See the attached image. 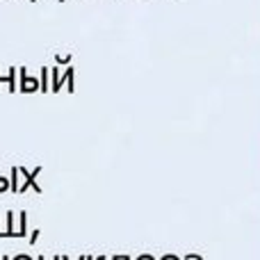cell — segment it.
<instances>
[{"label":"cell","instance_id":"obj_8","mask_svg":"<svg viewBox=\"0 0 260 260\" xmlns=\"http://www.w3.org/2000/svg\"><path fill=\"white\" fill-rule=\"evenodd\" d=\"M57 62H59V64H69V62H71V57H69V55H59Z\"/></svg>","mask_w":260,"mask_h":260},{"label":"cell","instance_id":"obj_1","mask_svg":"<svg viewBox=\"0 0 260 260\" xmlns=\"http://www.w3.org/2000/svg\"><path fill=\"white\" fill-rule=\"evenodd\" d=\"M41 174V167H37L35 171H27L23 167H12V192L14 194H23L27 187H35L37 192H41V187L37 185V176Z\"/></svg>","mask_w":260,"mask_h":260},{"label":"cell","instance_id":"obj_4","mask_svg":"<svg viewBox=\"0 0 260 260\" xmlns=\"http://www.w3.org/2000/svg\"><path fill=\"white\" fill-rule=\"evenodd\" d=\"M3 82L9 85V94H16V67L9 69V76H0V85Z\"/></svg>","mask_w":260,"mask_h":260},{"label":"cell","instance_id":"obj_12","mask_svg":"<svg viewBox=\"0 0 260 260\" xmlns=\"http://www.w3.org/2000/svg\"><path fill=\"white\" fill-rule=\"evenodd\" d=\"M37 260H46V256H39ZM53 260H62V256H57V258H53Z\"/></svg>","mask_w":260,"mask_h":260},{"label":"cell","instance_id":"obj_16","mask_svg":"<svg viewBox=\"0 0 260 260\" xmlns=\"http://www.w3.org/2000/svg\"><path fill=\"white\" fill-rule=\"evenodd\" d=\"M59 3H62V0H59Z\"/></svg>","mask_w":260,"mask_h":260},{"label":"cell","instance_id":"obj_15","mask_svg":"<svg viewBox=\"0 0 260 260\" xmlns=\"http://www.w3.org/2000/svg\"><path fill=\"white\" fill-rule=\"evenodd\" d=\"M32 3H37V0H32Z\"/></svg>","mask_w":260,"mask_h":260},{"label":"cell","instance_id":"obj_11","mask_svg":"<svg viewBox=\"0 0 260 260\" xmlns=\"http://www.w3.org/2000/svg\"><path fill=\"white\" fill-rule=\"evenodd\" d=\"M96 260H108V258H96ZM110 260H123V256H114V258H110Z\"/></svg>","mask_w":260,"mask_h":260},{"label":"cell","instance_id":"obj_6","mask_svg":"<svg viewBox=\"0 0 260 260\" xmlns=\"http://www.w3.org/2000/svg\"><path fill=\"white\" fill-rule=\"evenodd\" d=\"M7 189H12V183H9L7 178H3V176H0V194L7 192Z\"/></svg>","mask_w":260,"mask_h":260},{"label":"cell","instance_id":"obj_13","mask_svg":"<svg viewBox=\"0 0 260 260\" xmlns=\"http://www.w3.org/2000/svg\"><path fill=\"white\" fill-rule=\"evenodd\" d=\"M62 260H69V258H67V256H62ZM78 260H87V256H80Z\"/></svg>","mask_w":260,"mask_h":260},{"label":"cell","instance_id":"obj_2","mask_svg":"<svg viewBox=\"0 0 260 260\" xmlns=\"http://www.w3.org/2000/svg\"><path fill=\"white\" fill-rule=\"evenodd\" d=\"M5 219H7L9 224V231H7V238H23L25 235V229H27V215L25 212H7L5 215Z\"/></svg>","mask_w":260,"mask_h":260},{"label":"cell","instance_id":"obj_14","mask_svg":"<svg viewBox=\"0 0 260 260\" xmlns=\"http://www.w3.org/2000/svg\"><path fill=\"white\" fill-rule=\"evenodd\" d=\"M0 260H12V258H9V256H3V258H0Z\"/></svg>","mask_w":260,"mask_h":260},{"label":"cell","instance_id":"obj_9","mask_svg":"<svg viewBox=\"0 0 260 260\" xmlns=\"http://www.w3.org/2000/svg\"><path fill=\"white\" fill-rule=\"evenodd\" d=\"M5 224H7V221H3V212H0V238H5V229H3Z\"/></svg>","mask_w":260,"mask_h":260},{"label":"cell","instance_id":"obj_7","mask_svg":"<svg viewBox=\"0 0 260 260\" xmlns=\"http://www.w3.org/2000/svg\"><path fill=\"white\" fill-rule=\"evenodd\" d=\"M37 238H39V231L35 229V231H32V233H30V240H27V242H30V244H35V242H37Z\"/></svg>","mask_w":260,"mask_h":260},{"label":"cell","instance_id":"obj_5","mask_svg":"<svg viewBox=\"0 0 260 260\" xmlns=\"http://www.w3.org/2000/svg\"><path fill=\"white\" fill-rule=\"evenodd\" d=\"M48 78H50V69L48 67H44L41 69V91H50V87H48Z\"/></svg>","mask_w":260,"mask_h":260},{"label":"cell","instance_id":"obj_3","mask_svg":"<svg viewBox=\"0 0 260 260\" xmlns=\"http://www.w3.org/2000/svg\"><path fill=\"white\" fill-rule=\"evenodd\" d=\"M21 73V91L23 94H30V91H41V82L35 76H27L25 69H18Z\"/></svg>","mask_w":260,"mask_h":260},{"label":"cell","instance_id":"obj_10","mask_svg":"<svg viewBox=\"0 0 260 260\" xmlns=\"http://www.w3.org/2000/svg\"><path fill=\"white\" fill-rule=\"evenodd\" d=\"M12 260H32L30 256H25V253H23V256H16V258H12Z\"/></svg>","mask_w":260,"mask_h":260}]
</instances>
